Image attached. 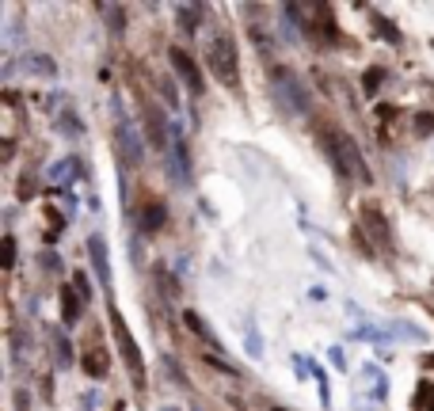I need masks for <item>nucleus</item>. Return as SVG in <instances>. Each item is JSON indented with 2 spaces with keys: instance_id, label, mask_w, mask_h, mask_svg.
Listing matches in <instances>:
<instances>
[{
  "instance_id": "nucleus-33",
  "label": "nucleus",
  "mask_w": 434,
  "mask_h": 411,
  "mask_svg": "<svg viewBox=\"0 0 434 411\" xmlns=\"http://www.w3.org/2000/svg\"><path fill=\"white\" fill-rule=\"evenodd\" d=\"M313 259H316L320 266H324V271H331V263H328V255H324V251H313Z\"/></svg>"
},
{
  "instance_id": "nucleus-18",
  "label": "nucleus",
  "mask_w": 434,
  "mask_h": 411,
  "mask_svg": "<svg viewBox=\"0 0 434 411\" xmlns=\"http://www.w3.org/2000/svg\"><path fill=\"white\" fill-rule=\"evenodd\" d=\"M24 69L38 73V76H53V73H58V65H53L46 53H24Z\"/></svg>"
},
{
  "instance_id": "nucleus-31",
  "label": "nucleus",
  "mask_w": 434,
  "mask_h": 411,
  "mask_svg": "<svg viewBox=\"0 0 434 411\" xmlns=\"http://www.w3.org/2000/svg\"><path fill=\"white\" fill-rule=\"evenodd\" d=\"M38 263H42V266H53V271H58V266H61V259H58V255H53V251H42V255H38Z\"/></svg>"
},
{
  "instance_id": "nucleus-26",
  "label": "nucleus",
  "mask_w": 434,
  "mask_h": 411,
  "mask_svg": "<svg viewBox=\"0 0 434 411\" xmlns=\"http://www.w3.org/2000/svg\"><path fill=\"white\" fill-rule=\"evenodd\" d=\"M4 271H16V236H4Z\"/></svg>"
},
{
  "instance_id": "nucleus-28",
  "label": "nucleus",
  "mask_w": 434,
  "mask_h": 411,
  "mask_svg": "<svg viewBox=\"0 0 434 411\" xmlns=\"http://www.w3.org/2000/svg\"><path fill=\"white\" fill-rule=\"evenodd\" d=\"M160 95H164V103H168V107H180V95H175L172 80H160Z\"/></svg>"
},
{
  "instance_id": "nucleus-2",
  "label": "nucleus",
  "mask_w": 434,
  "mask_h": 411,
  "mask_svg": "<svg viewBox=\"0 0 434 411\" xmlns=\"http://www.w3.org/2000/svg\"><path fill=\"white\" fill-rule=\"evenodd\" d=\"M206 65L214 69V76L229 88V92H240V53H237L232 35L217 31V35L206 42Z\"/></svg>"
},
{
  "instance_id": "nucleus-7",
  "label": "nucleus",
  "mask_w": 434,
  "mask_h": 411,
  "mask_svg": "<svg viewBox=\"0 0 434 411\" xmlns=\"http://www.w3.org/2000/svg\"><path fill=\"white\" fill-rule=\"evenodd\" d=\"M168 58H172L175 76H180V80H187V88H191L195 95H202V92H206V80H202V69H198V61H195L183 46H172Z\"/></svg>"
},
{
  "instance_id": "nucleus-17",
  "label": "nucleus",
  "mask_w": 434,
  "mask_h": 411,
  "mask_svg": "<svg viewBox=\"0 0 434 411\" xmlns=\"http://www.w3.org/2000/svg\"><path fill=\"white\" fill-rule=\"evenodd\" d=\"M362 377L370 381V396H373V400H385V396H388V377L377 370V365H366Z\"/></svg>"
},
{
  "instance_id": "nucleus-15",
  "label": "nucleus",
  "mask_w": 434,
  "mask_h": 411,
  "mask_svg": "<svg viewBox=\"0 0 434 411\" xmlns=\"http://www.w3.org/2000/svg\"><path fill=\"white\" fill-rule=\"evenodd\" d=\"M164 217H168V206H164V202H149V206H145V214H141V232H157L164 225Z\"/></svg>"
},
{
  "instance_id": "nucleus-4",
  "label": "nucleus",
  "mask_w": 434,
  "mask_h": 411,
  "mask_svg": "<svg viewBox=\"0 0 434 411\" xmlns=\"http://www.w3.org/2000/svg\"><path fill=\"white\" fill-rule=\"evenodd\" d=\"M110 110H115V137H118L122 160H126L130 168H141L145 164V141H141V133H138V126H133V118L126 115V107H122L118 95H110Z\"/></svg>"
},
{
  "instance_id": "nucleus-3",
  "label": "nucleus",
  "mask_w": 434,
  "mask_h": 411,
  "mask_svg": "<svg viewBox=\"0 0 434 411\" xmlns=\"http://www.w3.org/2000/svg\"><path fill=\"white\" fill-rule=\"evenodd\" d=\"M271 95L278 99V107L286 115H305L309 110V88L301 80V73L289 65H274L271 69Z\"/></svg>"
},
{
  "instance_id": "nucleus-19",
  "label": "nucleus",
  "mask_w": 434,
  "mask_h": 411,
  "mask_svg": "<svg viewBox=\"0 0 434 411\" xmlns=\"http://www.w3.org/2000/svg\"><path fill=\"white\" fill-rule=\"evenodd\" d=\"M53 354H58V365H61V370H69V365L76 362L73 343H69V335H65V331H58V335H53Z\"/></svg>"
},
{
  "instance_id": "nucleus-12",
  "label": "nucleus",
  "mask_w": 434,
  "mask_h": 411,
  "mask_svg": "<svg viewBox=\"0 0 434 411\" xmlns=\"http://www.w3.org/2000/svg\"><path fill=\"white\" fill-rule=\"evenodd\" d=\"M50 180L58 183V187H69V183H76V180H84L81 160H76V157H65V160H58V164L50 168Z\"/></svg>"
},
{
  "instance_id": "nucleus-27",
  "label": "nucleus",
  "mask_w": 434,
  "mask_h": 411,
  "mask_svg": "<svg viewBox=\"0 0 434 411\" xmlns=\"http://www.w3.org/2000/svg\"><path fill=\"white\" fill-rule=\"evenodd\" d=\"M248 354H252V358H259V354H263V339H259V331H255L252 324H248Z\"/></svg>"
},
{
  "instance_id": "nucleus-32",
  "label": "nucleus",
  "mask_w": 434,
  "mask_h": 411,
  "mask_svg": "<svg viewBox=\"0 0 434 411\" xmlns=\"http://www.w3.org/2000/svg\"><path fill=\"white\" fill-rule=\"evenodd\" d=\"M419 392H423V404H427V411H434V388H430V385H423Z\"/></svg>"
},
{
  "instance_id": "nucleus-1",
  "label": "nucleus",
  "mask_w": 434,
  "mask_h": 411,
  "mask_svg": "<svg viewBox=\"0 0 434 411\" xmlns=\"http://www.w3.org/2000/svg\"><path fill=\"white\" fill-rule=\"evenodd\" d=\"M320 141H324V152H328V160L336 164L339 175H347L351 183H362V187L373 183V172H370V164H366L354 137H347L343 130H320Z\"/></svg>"
},
{
  "instance_id": "nucleus-22",
  "label": "nucleus",
  "mask_w": 434,
  "mask_h": 411,
  "mask_svg": "<svg viewBox=\"0 0 434 411\" xmlns=\"http://www.w3.org/2000/svg\"><path fill=\"white\" fill-rule=\"evenodd\" d=\"M73 290L84 297V305H92V282H88V274H84V271H76V274H73Z\"/></svg>"
},
{
  "instance_id": "nucleus-8",
  "label": "nucleus",
  "mask_w": 434,
  "mask_h": 411,
  "mask_svg": "<svg viewBox=\"0 0 434 411\" xmlns=\"http://www.w3.org/2000/svg\"><path fill=\"white\" fill-rule=\"evenodd\" d=\"M145 133H149L157 152H172V126H168V115H164L157 103L145 107Z\"/></svg>"
},
{
  "instance_id": "nucleus-35",
  "label": "nucleus",
  "mask_w": 434,
  "mask_h": 411,
  "mask_svg": "<svg viewBox=\"0 0 434 411\" xmlns=\"http://www.w3.org/2000/svg\"><path fill=\"white\" fill-rule=\"evenodd\" d=\"M168 411H175V407H168Z\"/></svg>"
},
{
  "instance_id": "nucleus-14",
  "label": "nucleus",
  "mask_w": 434,
  "mask_h": 411,
  "mask_svg": "<svg viewBox=\"0 0 434 411\" xmlns=\"http://www.w3.org/2000/svg\"><path fill=\"white\" fill-rule=\"evenodd\" d=\"M84 373L88 377H95V381H99V377H107L110 373V362H107V354L103 350H84Z\"/></svg>"
},
{
  "instance_id": "nucleus-29",
  "label": "nucleus",
  "mask_w": 434,
  "mask_h": 411,
  "mask_svg": "<svg viewBox=\"0 0 434 411\" xmlns=\"http://www.w3.org/2000/svg\"><path fill=\"white\" fill-rule=\"evenodd\" d=\"M35 191H38V183H35V175L27 172V175H24V183H19V198H24V202H27V198L35 194Z\"/></svg>"
},
{
  "instance_id": "nucleus-23",
  "label": "nucleus",
  "mask_w": 434,
  "mask_h": 411,
  "mask_svg": "<svg viewBox=\"0 0 434 411\" xmlns=\"http://www.w3.org/2000/svg\"><path fill=\"white\" fill-rule=\"evenodd\" d=\"M381 80H385V69H370V73H366V76H362L366 95H373V92H377V84H381Z\"/></svg>"
},
{
  "instance_id": "nucleus-10",
  "label": "nucleus",
  "mask_w": 434,
  "mask_h": 411,
  "mask_svg": "<svg viewBox=\"0 0 434 411\" xmlns=\"http://www.w3.org/2000/svg\"><path fill=\"white\" fill-rule=\"evenodd\" d=\"M58 301H61V320H65V324H76V320H81L84 316V297L81 293H76L73 290V282L69 286H61V293H58Z\"/></svg>"
},
{
  "instance_id": "nucleus-30",
  "label": "nucleus",
  "mask_w": 434,
  "mask_h": 411,
  "mask_svg": "<svg viewBox=\"0 0 434 411\" xmlns=\"http://www.w3.org/2000/svg\"><path fill=\"white\" fill-rule=\"evenodd\" d=\"M328 362H331V365H336V370H339V373H343V370H347V358H343V350H339V347H331V350H328Z\"/></svg>"
},
{
  "instance_id": "nucleus-25",
  "label": "nucleus",
  "mask_w": 434,
  "mask_h": 411,
  "mask_svg": "<svg viewBox=\"0 0 434 411\" xmlns=\"http://www.w3.org/2000/svg\"><path fill=\"white\" fill-rule=\"evenodd\" d=\"M58 130H65V133H73V137H76V133H84V126H81V122H76V115H73V110H69V115H61V122H58Z\"/></svg>"
},
{
  "instance_id": "nucleus-20",
  "label": "nucleus",
  "mask_w": 434,
  "mask_h": 411,
  "mask_svg": "<svg viewBox=\"0 0 434 411\" xmlns=\"http://www.w3.org/2000/svg\"><path fill=\"white\" fill-rule=\"evenodd\" d=\"M99 12L110 19V35H122V31H126V12H122L118 4H99Z\"/></svg>"
},
{
  "instance_id": "nucleus-21",
  "label": "nucleus",
  "mask_w": 434,
  "mask_h": 411,
  "mask_svg": "<svg viewBox=\"0 0 434 411\" xmlns=\"http://www.w3.org/2000/svg\"><path fill=\"white\" fill-rule=\"evenodd\" d=\"M373 24H377V35H381L385 42H393V46H400V31L393 27V19H385V16H377V12H373Z\"/></svg>"
},
{
  "instance_id": "nucleus-13",
  "label": "nucleus",
  "mask_w": 434,
  "mask_h": 411,
  "mask_svg": "<svg viewBox=\"0 0 434 411\" xmlns=\"http://www.w3.org/2000/svg\"><path fill=\"white\" fill-rule=\"evenodd\" d=\"M202 12H206L202 4H180V8H175V19H180V31H183V35H195Z\"/></svg>"
},
{
  "instance_id": "nucleus-24",
  "label": "nucleus",
  "mask_w": 434,
  "mask_h": 411,
  "mask_svg": "<svg viewBox=\"0 0 434 411\" xmlns=\"http://www.w3.org/2000/svg\"><path fill=\"white\" fill-rule=\"evenodd\" d=\"M415 133H419V137H427V133H434V115H430V110H423V115H415Z\"/></svg>"
},
{
  "instance_id": "nucleus-6",
  "label": "nucleus",
  "mask_w": 434,
  "mask_h": 411,
  "mask_svg": "<svg viewBox=\"0 0 434 411\" xmlns=\"http://www.w3.org/2000/svg\"><path fill=\"white\" fill-rule=\"evenodd\" d=\"M362 229H366V240H373L377 248H393V225H388V217H385V209L377 206V202H366L362 206Z\"/></svg>"
},
{
  "instance_id": "nucleus-16",
  "label": "nucleus",
  "mask_w": 434,
  "mask_h": 411,
  "mask_svg": "<svg viewBox=\"0 0 434 411\" xmlns=\"http://www.w3.org/2000/svg\"><path fill=\"white\" fill-rule=\"evenodd\" d=\"M183 324L191 328V331H195V335L202 339V343H214V350H221V339H217L214 331H210V328L202 324V316H198V313H191V308H187V313H183Z\"/></svg>"
},
{
  "instance_id": "nucleus-34",
  "label": "nucleus",
  "mask_w": 434,
  "mask_h": 411,
  "mask_svg": "<svg viewBox=\"0 0 434 411\" xmlns=\"http://www.w3.org/2000/svg\"><path fill=\"white\" fill-rule=\"evenodd\" d=\"M115 411H126V404H115Z\"/></svg>"
},
{
  "instance_id": "nucleus-9",
  "label": "nucleus",
  "mask_w": 434,
  "mask_h": 411,
  "mask_svg": "<svg viewBox=\"0 0 434 411\" xmlns=\"http://www.w3.org/2000/svg\"><path fill=\"white\" fill-rule=\"evenodd\" d=\"M88 259L103 290H110V255H107V240L103 236H88Z\"/></svg>"
},
{
  "instance_id": "nucleus-5",
  "label": "nucleus",
  "mask_w": 434,
  "mask_h": 411,
  "mask_svg": "<svg viewBox=\"0 0 434 411\" xmlns=\"http://www.w3.org/2000/svg\"><path fill=\"white\" fill-rule=\"evenodd\" d=\"M107 316H110V331H115V343H118V350H122V362H126L133 385L145 388V358H141V347H138V339H133L130 324L122 320V313H118L115 305H107Z\"/></svg>"
},
{
  "instance_id": "nucleus-11",
  "label": "nucleus",
  "mask_w": 434,
  "mask_h": 411,
  "mask_svg": "<svg viewBox=\"0 0 434 411\" xmlns=\"http://www.w3.org/2000/svg\"><path fill=\"white\" fill-rule=\"evenodd\" d=\"M278 16H282V35L289 38V42H301V16H305V8L301 4H282L278 8Z\"/></svg>"
}]
</instances>
